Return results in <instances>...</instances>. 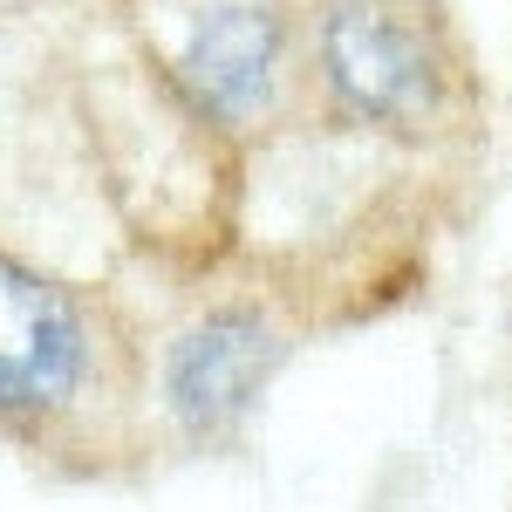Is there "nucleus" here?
<instances>
[{
	"label": "nucleus",
	"instance_id": "nucleus-1",
	"mask_svg": "<svg viewBox=\"0 0 512 512\" xmlns=\"http://www.w3.org/2000/svg\"><path fill=\"white\" fill-rule=\"evenodd\" d=\"M82 376V321L41 274L0 260V410H55Z\"/></svg>",
	"mask_w": 512,
	"mask_h": 512
},
{
	"label": "nucleus",
	"instance_id": "nucleus-2",
	"mask_svg": "<svg viewBox=\"0 0 512 512\" xmlns=\"http://www.w3.org/2000/svg\"><path fill=\"white\" fill-rule=\"evenodd\" d=\"M328 89L369 123H403L431 103V62L410 28H396L369 7H335L321 35Z\"/></svg>",
	"mask_w": 512,
	"mask_h": 512
},
{
	"label": "nucleus",
	"instance_id": "nucleus-3",
	"mask_svg": "<svg viewBox=\"0 0 512 512\" xmlns=\"http://www.w3.org/2000/svg\"><path fill=\"white\" fill-rule=\"evenodd\" d=\"M274 335L253 315H212L205 328H192L171 362H164V396L178 410L185 431H219L260 396L267 369H274Z\"/></svg>",
	"mask_w": 512,
	"mask_h": 512
},
{
	"label": "nucleus",
	"instance_id": "nucleus-4",
	"mask_svg": "<svg viewBox=\"0 0 512 512\" xmlns=\"http://www.w3.org/2000/svg\"><path fill=\"white\" fill-rule=\"evenodd\" d=\"M178 69H185L192 96L212 110V117L246 123L267 96H274V69H280V21H274V7L233 0V7L198 14L192 35H185Z\"/></svg>",
	"mask_w": 512,
	"mask_h": 512
}]
</instances>
